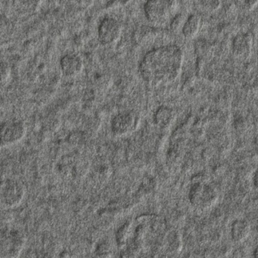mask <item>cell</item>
I'll return each mask as SVG.
<instances>
[{
    "label": "cell",
    "instance_id": "cell-1",
    "mask_svg": "<svg viewBox=\"0 0 258 258\" xmlns=\"http://www.w3.org/2000/svg\"><path fill=\"white\" fill-rule=\"evenodd\" d=\"M183 51L175 45H165L148 51L139 64L141 77L151 84L175 78L183 63Z\"/></svg>",
    "mask_w": 258,
    "mask_h": 258
},
{
    "label": "cell",
    "instance_id": "cell-2",
    "mask_svg": "<svg viewBox=\"0 0 258 258\" xmlns=\"http://www.w3.org/2000/svg\"><path fill=\"white\" fill-rule=\"evenodd\" d=\"M177 8V0H147L144 12L148 22L162 25L172 21L176 16Z\"/></svg>",
    "mask_w": 258,
    "mask_h": 258
},
{
    "label": "cell",
    "instance_id": "cell-3",
    "mask_svg": "<svg viewBox=\"0 0 258 258\" xmlns=\"http://www.w3.org/2000/svg\"><path fill=\"white\" fill-rule=\"evenodd\" d=\"M139 124V116L136 112H123L112 119V131L116 136H124L134 132Z\"/></svg>",
    "mask_w": 258,
    "mask_h": 258
},
{
    "label": "cell",
    "instance_id": "cell-4",
    "mask_svg": "<svg viewBox=\"0 0 258 258\" xmlns=\"http://www.w3.org/2000/svg\"><path fill=\"white\" fill-rule=\"evenodd\" d=\"M25 124L21 120L8 121L3 124L1 130V147H9L18 144L25 136Z\"/></svg>",
    "mask_w": 258,
    "mask_h": 258
},
{
    "label": "cell",
    "instance_id": "cell-5",
    "mask_svg": "<svg viewBox=\"0 0 258 258\" xmlns=\"http://www.w3.org/2000/svg\"><path fill=\"white\" fill-rule=\"evenodd\" d=\"M122 27L118 20L106 18L100 23L98 28V40L102 45H112L119 40Z\"/></svg>",
    "mask_w": 258,
    "mask_h": 258
},
{
    "label": "cell",
    "instance_id": "cell-6",
    "mask_svg": "<svg viewBox=\"0 0 258 258\" xmlns=\"http://www.w3.org/2000/svg\"><path fill=\"white\" fill-rule=\"evenodd\" d=\"M60 67L65 77L74 78L81 74L84 68V63L78 54H68L61 59Z\"/></svg>",
    "mask_w": 258,
    "mask_h": 258
},
{
    "label": "cell",
    "instance_id": "cell-7",
    "mask_svg": "<svg viewBox=\"0 0 258 258\" xmlns=\"http://www.w3.org/2000/svg\"><path fill=\"white\" fill-rule=\"evenodd\" d=\"M251 226L245 220H236L232 224V239L236 243H242L247 240L251 235Z\"/></svg>",
    "mask_w": 258,
    "mask_h": 258
},
{
    "label": "cell",
    "instance_id": "cell-8",
    "mask_svg": "<svg viewBox=\"0 0 258 258\" xmlns=\"http://www.w3.org/2000/svg\"><path fill=\"white\" fill-rule=\"evenodd\" d=\"M252 44V36L249 33H240L233 40V51L237 55H245L251 51Z\"/></svg>",
    "mask_w": 258,
    "mask_h": 258
},
{
    "label": "cell",
    "instance_id": "cell-9",
    "mask_svg": "<svg viewBox=\"0 0 258 258\" xmlns=\"http://www.w3.org/2000/svg\"><path fill=\"white\" fill-rule=\"evenodd\" d=\"M24 194V187L19 182L15 180H7L2 186V194L6 201L12 200H19Z\"/></svg>",
    "mask_w": 258,
    "mask_h": 258
},
{
    "label": "cell",
    "instance_id": "cell-10",
    "mask_svg": "<svg viewBox=\"0 0 258 258\" xmlns=\"http://www.w3.org/2000/svg\"><path fill=\"white\" fill-rule=\"evenodd\" d=\"M201 27V18L198 15L192 14L186 18L181 32L186 39H192L197 36Z\"/></svg>",
    "mask_w": 258,
    "mask_h": 258
},
{
    "label": "cell",
    "instance_id": "cell-11",
    "mask_svg": "<svg viewBox=\"0 0 258 258\" xmlns=\"http://www.w3.org/2000/svg\"><path fill=\"white\" fill-rule=\"evenodd\" d=\"M236 9L242 12H251L254 10L258 5V0H233Z\"/></svg>",
    "mask_w": 258,
    "mask_h": 258
},
{
    "label": "cell",
    "instance_id": "cell-12",
    "mask_svg": "<svg viewBox=\"0 0 258 258\" xmlns=\"http://www.w3.org/2000/svg\"><path fill=\"white\" fill-rule=\"evenodd\" d=\"M185 21H186V20L184 19L183 15H178L174 17L171 21V30H174V31H177L179 30H182Z\"/></svg>",
    "mask_w": 258,
    "mask_h": 258
},
{
    "label": "cell",
    "instance_id": "cell-13",
    "mask_svg": "<svg viewBox=\"0 0 258 258\" xmlns=\"http://www.w3.org/2000/svg\"><path fill=\"white\" fill-rule=\"evenodd\" d=\"M201 5L208 9H216L220 5L219 0H200Z\"/></svg>",
    "mask_w": 258,
    "mask_h": 258
},
{
    "label": "cell",
    "instance_id": "cell-14",
    "mask_svg": "<svg viewBox=\"0 0 258 258\" xmlns=\"http://www.w3.org/2000/svg\"><path fill=\"white\" fill-rule=\"evenodd\" d=\"M130 0H111L109 3H107L106 6L107 8H114L118 7V6H124L128 4Z\"/></svg>",
    "mask_w": 258,
    "mask_h": 258
},
{
    "label": "cell",
    "instance_id": "cell-15",
    "mask_svg": "<svg viewBox=\"0 0 258 258\" xmlns=\"http://www.w3.org/2000/svg\"><path fill=\"white\" fill-rule=\"evenodd\" d=\"M77 2L83 9H88L93 5L95 0H77Z\"/></svg>",
    "mask_w": 258,
    "mask_h": 258
},
{
    "label": "cell",
    "instance_id": "cell-16",
    "mask_svg": "<svg viewBox=\"0 0 258 258\" xmlns=\"http://www.w3.org/2000/svg\"><path fill=\"white\" fill-rule=\"evenodd\" d=\"M254 258H258V245L256 247L254 251Z\"/></svg>",
    "mask_w": 258,
    "mask_h": 258
},
{
    "label": "cell",
    "instance_id": "cell-17",
    "mask_svg": "<svg viewBox=\"0 0 258 258\" xmlns=\"http://www.w3.org/2000/svg\"><path fill=\"white\" fill-rule=\"evenodd\" d=\"M108 3H109V1H111V0H107Z\"/></svg>",
    "mask_w": 258,
    "mask_h": 258
}]
</instances>
